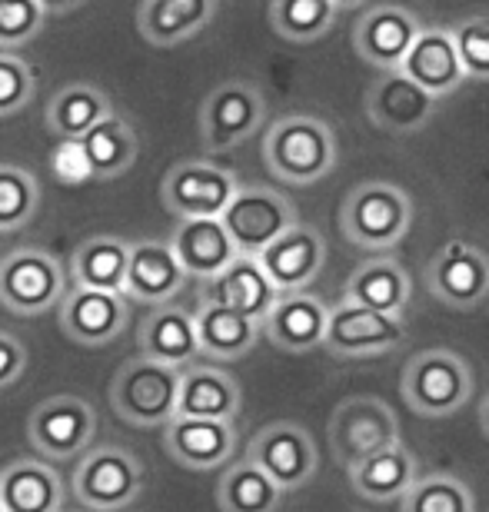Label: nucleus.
I'll return each mask as SVG.
<instances>
[{"label":"nucleus","instance_id":"nucleus-7","mask_svg":"<svg viewBox=\"0 0 489 512\" xmlns=\"http://www.w3.org/2000/svg\"><path fill=\"white\" fill-rule=\"evenodd\" d=\"M74 496L94 512L127 509L144 493V463L124 446H97L74 469Z\"/></svg>","mask_w":489,"mask_h":512},{"label":"nucleus","instance_id":"nucleus-22","mask_svg":"<svg viewBox=\"0 0 489 512\" xmlns=\"http://www.w3.org/2000/svg\"><path fill=\"white\" fill-rule=\"evenodd\" d=\"M326 316H330V306L320 296L307 290L280 293L277 303L270 306V313L260 320V333H267L270 343L287 353H310L323 346Z\"/></svg>","mask_w":489,"mask_h":512},{"label":"nucleus","instance_id":"nucleus-6","mask_svg":"<svg viewBox=\"0 0 489 512\" xmlns=\"http://www.w3.org/2000/svg\"><path fill=\"white\" fill-rule=\"evenodd\" d=\"M326 436H330L336 463L350 469L366 456L400 443V423L380 396H350L333 409Z\"/></svg>","mask_w":489,"mask_h":512},{"label":"nucleus","instance_id":"nucleus-4","mask_svg":"<svg viewBox=\"0 0 489 512\" xmlns=\"http://www.w3.org/2000/svg\"><path fill=\"white\" fill-rule=\"evenodd\" d=\"M473 393V370L453 350H426L403 370V399L416 416L443 419L466 406Z\"/></svg>","mask_w":489,"mask_h":512},{"label":"nucleus","instance_id":"nucleus-1","mask_svg":"<svg viewBox=\"0 0 489 512\" xmlns=\"http://www.w3.org/2000/svg\"><path fill=\"white\" fill-rule=\"evenodd\" d=\"M336 160H340L336 137L330 124L320 117H280L263 137V163H267V170L283 183H293V187H310V183L330 177Z\"/></svg>","mask_w":489,"mask_h":512},{"label":"nucleus","instance_id":"nucleus-33","mask_svg":"<svg viewBox=\"0 0 489 512\" xmlns=\"http://www.w3.org/2000/svg\"><path fill=\"white\" fill-rule=\"evenodd\" d=\"M107 114H114V104L100 87L94 84H67L57 90L47 104V130L60 140L77 143L90 127H97Z\"/></svg>","mask_w":489,"mask_h":512},{"label":"nucleus","instance_id":"nucleus-21","mask_svg":"<svg viewBox=\"0 0 489 512\" xmlns=\"http://www.w3.org/2000/svg\"><path fill=\"white\" fill-rule=\"evenodd\" d=\"M187 270L173 256L170 243L160 240H140L130 243L127 256V280H124V296L130 303H147V306H163L187 286Z\"/></svg>","mask_w":489,"mask_h":512},{"label":"nucleus","instance_id":"nucleus-37","mask_svg":"<svg viewBox=\"0 0 489 512\" xmlns=\"http://www.w3.org/2000/svg\"><path fill=\"white\" fill-rule=\"evenodd\" d=\"M400 512H476L470 486L456 476H420L400 499Z\"/></svg>","mask_w":489,"mask_h":512},{"label":"nucleus","instance_id":"nucleus-34","mask_svg":"<svg viewBox=\"0 0 489 512\" xmlns=\"http://www.w3.org/2000/svg\"><path fill=\"white\" fill-rule=\"evenodd\" d=\"M127 256L130 243H124L120 237H90L74 250L70 273H74V283L87 286V290L124 293Z\"/></svg>","mask_w":489,"mask_h":512},{"label":"nucleus","instance_id":"nucleus-27","mask_svg":"<svg viewBox=\"0 0 489 512\" xmlns=\"http://www.w3.org/2000/svg\"><path fill=\"white\" fill-rule=\"evenodd\" d=\"M64 483L44 459H14L0 469V509L4 512H60Z\"/></svg>","mask_w":489,"mask_h":512},{"label":"nucleus","instance_id":"nucleus-17","mask_svg":"<svg viewBox=\"0 0 489 512\" xmlns=\"http://www.w3.org/2000/svg\"><path fill=\"white\" fill-rule=\"evenodd\" d=\"M163 449L183 469L210 473V469L227 466L237 453V426L227 423V419L173 416L163 426Z\"/></svg>","mask_w":489,"mask_h":512},{"label":"nucleus","instance_id":"nucleus-15","mask_svg":"<svg viewBox=\"0 0 489 512\" xmlns=\"http://www.w3.org/2000/svg\"><path fill=\"white\" fill-rule=\"evenodd\" d=\"M57 320L67 340L80 346H107L127 330L130 300L124 293L74 286L57 306Z\"/></svg>","mask_w":489,"mask_h":512},{"label":"nucleus","instance_id":"nucleus-16","mask_svg":"<svg viewBox=\"0 0 489 512\" xmlns=\"http://www.w3.org/2000/svg\"><path fill=\"white\" fill-rule=\"evenodd\" d=\"M420 17L400 4L370 7L353 24V47L376 70H400L406 50L420 37Z\"/></svg>","mask_w":489,"mask_h":512},{"label":"nucleus","instance_id":"nucleus-3","mask_svg":"<svg viewBox=\"0 0 489 512\" xmlns=\"http://www.w3.org/2000/svg\"><path fill=\"white\" fill-rule=\"evenodd\" d=\"M180 370L150 356H134L110 383V406L130 426H167L177 416Z\"/></svg>","mask_w":489,"mask_h":512},{"label":"nucleus","instance_id":"nucleus-31","mask_svg":"<svg viewBox=\"0 0 489 512\" xmlns=\"http://www.w3.org/2000/svg\"><path fill=\"white\" fill-rule=\"evenodd\" d=\"M77 143H80V153H84L87 173L97 180L124 177V173L137 163V153H140V140H137L134 127H130L120 114H107Z\"/></svg>","mask_w":489,"mask_h":512},{"label":"nucleus","instance_id":"nucleus-5","mask_svg":"<svg viewBox=\"0 0 489 512\" xmlns=\"http://www.w3.org/2000/svg\"><path fill=\"white\" fill-rule=\"evenodd\" d=\"M67 296L64 266L54 253L17 247L0 256V303L14 316H44Z\"/></svg>","mask_w":489,"mask_h":512},{"label":"nucleus","instance_id":"nucleus-44","mask_svg":"<svg viewBox=\"0 0 489 512\" xmlns=\"http://www.w3.org/2000/svg\"><path fill=\"white\" fill-rule=\"evenodd\" d=\"M480 426H483V433L489 436V393H486L483 406H480Z\"/></svg>","mask_w":489,"mask_h":512},{"label":"nucleus","instance_id":"nucleus-29","mask_svg":"<svg viewBox=\"0 0 489 512\" xmlns=\"http://www.w3.org/2000/svg\"><path fill=\"white\" fill-rule=\"evenodd\" d=\"M217 14V0H144L137 10V30L154 47H177L197 37Z\"/></svg>","mask_w":489,"mask_h":512},{"label":"nucleus","instance_id":"nucleus-2","mask_svg":"<svg viewBox=\"0 0 489 512\" xmlns=\"http://www.w3.org/2000/svg\"><path fill=\"white\" fill-rule=\"evenodd\" d=\"M413 227V200L396 183L366 180L346 193L340 207L343 237L360 250H393Z\"/></svg>","mask_w":489,"mask_h":512},{"label":"nucleus","instance_id":"nucleus-9","mask_svg":"<svg viewBox=\"0 0 489 512\" xmlns=\"http://www.w3.org/2000/svg\"><path fill=\"white\" fill-rule=\"evenodd\" d=\"M237 187L240 180L233 170H223L207 160H183L167 170L160 183V200L180 220L220 217Z\"/></svg>","mask_w":489,"mask_h":512},{"label":"nucleus","instance_id":"nucleus-46","mask_svg":"<svg viewBox=\"0 0 489 512\" xmlns=\"http://www.w3.org/2000/svg\"><path fill=\"white\" fill-rule=\"evenodd\" d=\"M0 512H4V509H0Z\"/></svg>","mask_w":489,"mask_h":512},{"label":"nucleus","instance_id":"nucleus-11","mask_svg":"<svg viewBox=\"0 0 489 512\" xmlns=\"http://www.w3.org/2000/svg\"><path fill=\"white\" fill-rule=\"evenodd\" d=\"M97 433V413L80 396H50L27 419V439L50 463L80 456Z\"/></svg>","mask_w":489,"mask_h":512},{"label":"nucleus","instance_id":"nucleus-41","mask_svg":"<svg viewBox=\"0 0 489 512\" xmlns=\"http://www.w3.org/2000/svg\"><path fill=\"white\" fill-rule=\"evenodd\" d=\"M44 7L37 0H0V50H17L44 30Z\"/></svg>","mask_w":489,"mask_h":512},{"label":"nucleus","instance_id":"nucleus-13","mask_svg":"<svg viewBox=\"0 0 489 512\" xmlns=\"http://www.w3.org/2000/svg\"><path fill=\"white\" fill-rule=\"evenodd\" d=\"M247 463L263 469L283 493H293L317 473V446L297 423H270L250 439Z\"/></svg>","mask_w":489,"mask_h":512},{"label":"nucleus","instance_id":"nucleus-45","mask_svg":"<svg viewBox=\"0 0 489 512\" xmlns=\"http://www.w3.org/2000/svg\"><path fill=\"white\" fill-rule=\"evenodd\" d=\"M366 0H333V7L336 10H353V7H363Z\"/></svg>","mask_w":489,"mask_h":512},{"label":"nucleus","instance_id":"nucleus-18","mask_svg":"<svg viewBox=\"0 0 489 512\" xmlns=\"http://www.w3.org/2000/svg\"><path fill=\"white\" fill-rule=\"evenodd\" d=\"M257 260L280 293H300V290H307L323 270L326 240L320 237L317 227H307V223L297 220L287 233H280Z\"/></svg>","mask_w":489,"mask_h":512},{"label":"nucleus","instance_id":"nucleus-38","mask_svg":"<svg viewBox=\"0 0 489 512\" xmlns=\"http://www.w3.org/2000/svg\"><path fill=\"white\" fill-rule=\"evenodd\" d=\"M40 207L37 177L14 163H0V233L24 230Z\"/></svg>","mask_w":489,"mask_h":512},{"label":"nucleus","instance_id":"nucleus-36","mask_svg":"<svg viewBox=\"0 0 489 512\" xmlns=\"http://www.w3.org/2000/svg\"><path fill=\"white\" fill-rule=\"evenodd\" d=\"M333 20V0H273L270 4V24L290 44H313L330 34Z\"/></svg>","mask_w":489,"mask_h":512},{"label":"nucleus","instance_id":"nucleus-25","mask_svg":"<svg viewBox=\"0 0 489 512\" xmlns=\"http://www.w3.org/2000/svg\"><path fill=\"white\" fill-rule=\"evenodd\" d=\"M140 356H150L157 363H167L173 370H183V366L197 363L200 356V343H197V323H193V313L183 310V306H154L144 323H140Z\"/></svg>","mask_w":489,"mask_h":512},{"label":"nucleus","instance_id":"nucleus-19","mask_svg":"<svg viewBox=\"0 0 489 512\" xmlns=\"http://www.w3.org/2000/svg\"><path fill=\"white\" fill-rule=\"evenodd\" d=\"M440 100L416 87L403 70H383L380 80L366 94V117L380 130L416 133L433 120Z\"/></svg>","mask_w":489,"mask_h":512},{"label":"nucleus","instance_id":"nucleus-35","mask_svg":"<svg viewBox=\"0 0 489 512\" xmlns=\"http://www.w3.org/2000/svg\"><path fill=\"white\" fill-rule=\"evenodd\" d=\"M283 499V489L253 463H233L223 469L217 486V506L220 512H277Z\"/></svg>","mask_w":489,"mask_h":512},{"label":"nucleus","instance_id":"nucleus-40","mask_svg":"<svg viewBox=\"0 0 489 512\" xmlns=\"http://www.w3.org/2000/svg\"><path fill=\"white\" fill-rule=\"evenodd\" d=\"M37 94L34 67L14 50H0V117L20 114Z\"/></svg>","mask_w":489,"mask_h":512},{"label":"nucleus","instance_id":"nucleus-28","mask_svg":"<svg viewBox=\"0 0 489 512\" xmlns=\"http://www.w3.org/2000/svg\"><path fill=\"white\" fill-rule=\"evenodd\" d=\"M170 250L180 260L183 270H187L190 280L200 283L217 276L237 256V247H233L230 233L223 230L220 217L180 220V227L170 240Z\"/></svg>","mask_w":489,"mask_h":512},{"label":"nucleus","instance_id":"nucleus-23","mask_svg":"<svg viewBox=\"0 0 489 512\" xmlns=\"http://www.w3.org/2000/svg\"><path fill=\"white\" fill-rule=\"evenodd\" d=\"M400 70L416 87H423L426 94L436 100L450 97L466 80L460 54H456V44H453V34L450 30H440V27L420 30V37H416L413 47L406 50Z\"/></svg>","mask_w":489,"mask_h":512},{"label":"nucleus","instance_id":"nucleus-8","mask_svg":"<svg viewBox=\"0 0 489 512\" xmlns=\"http://www.w3.org/2000/svg\"><path fill=\"white\" fill-rule=\"evenodd\" d=\"M220 223L240 256H260L297 223V210L290 197L273 187H237L227 210L220 213Z\"/></svg>","mask_w":489,"mask_h":512},{"label":"nucleus","instance_id":"nucleus-39","mask_svg":"<svg viewBox=\"0 0 489 512\" xmlns=\"http://www.w3.org/2000/svg\"><path fill=\"white\" fill-rule=\"evenodd\" d=\"M453 44L460 54L463 74L473 80H489V14H473L453 30Z\"/></svg>","mask_w":489,"mask_h":512},{"label":"nucleus","instance_id":"nucleus-14","mask_svg":"<svg viewBox=\"0 0 489 512\" xmlns=\"http://www.w3.org/2000/svg\"><path fill=\"white\" fill-rule=\"evenodd\" d=\"M426 286L450 310H473L489 296V256L473 243L450 240L426 266Z\"/></svg>","mask_w":489,"mask_h":512},{"label":"nucleus","instance_id":"nucleus-12","mask_svg":"<svg viewBox=\"0 0 489 512\" xmlns=\"http://www.w3.org/2000/svg\"><path fill=\"white\" fill-rule=\"evenodd\" d=\"M406 340L403 316H386L356 303L333 306L326 316V336L323 346L333 356L343 360H363V356H380L396 350Z\"/></svg>","mask_w":489,"mask_h":512},{"label":"nucleus","instance_id":"nucleus-10","mask_svg":"<svg viewBox=\"0 0 489 512\" xmlns=\"http://www.w3.org/2000/svg\"><path fill=\"white\" fill-rule=\"evenodd\" d=\"M267 117L263 94L247 80H227L200 107V140L210 153H227L250 140Z\"/></svg>","mask_w":489,"mask_h":512},{"label":"nucleus","instance_id":"nucleus-32","mask_svg":"<svg viewBox=\"0 0 489 512\" xmlns=\"http://www.w3.org/2000/svg\"><path fill=\"white\" fill-rule=\"evenodd\" d=\"M193 323H197L200 353L220 363L247 356L260 340L257 320H250V316H243L237 310H227V306H217V303H200V310L193 313Z\"/></svg>","mask_w":489,"mask_h":512},{"label":"nucleus","instance_id":"nucleus-42","mask_svg":"<svg viewBox=\"0 0 489 512\" xmlns=\"http://www.w3.org/2000/svg\"><path fill=\"white\" fill-rule=\"evenodd\" d=\"M27 370V350L14 333L0 330V389L14 386Z\"/></svg>","mask_w":489,"mask_h":512},{"label":"nucleus","instance_id":"nucleus-43","mask_svg":"<svg viewBox=\"0 0 489 512\" xmlns=\"http://www.w3.org/2000/svg\"><path fill=\"white\" fill-rule=\"evenodd\" d=\"M37 4L44 7L47 17H67V14H74L77 7H84L87 0H37Z\"/></svg>","mask_w":489,"mask_h":512},{"label":"nucleus","instance_id":"nucleus-26","mask_svg":"<svg viewBox=\"0 0 489 512\" xmlns=\"http://www.w3.org/2000/svg\"><path fill=\"white\" fill-rule=\"evenodd\" d=\"M343 300L366 306V310L386 313V316H403L406 306L413 300L410 273H406L393 256H373V260H363L350 273V280H346Z\"/></svg>","mask_w":489,"mask_h":512},{"label":"nucleus","instance_id":"nucleus-20","mask_svg":"<svg viewBox=\"0 0 489 512\" xmlns=\"http://www.w3.org/2000/svg\"><path fill=\"white\" fill-rule=\"evenodd\" d=\"M280 290L270 283L267 270L260 266L257 256H233L217 276L203 280L200 303H217L227 310H237L250 320H263L270 313V306L277 303Z\"/></svg>","mask_w":489,"mask_h":512},{"label":"nucleus","instance_id":"nucleus-24","mask_svg":"<svg viewBox=\"0 0 489 512\" xmlns=\"http://www.w3.org/2000/svg\"><path fill=\"white\" fill-rule=\"evenodd\" d=\"M243 393L240 383L227 370L207 363H190L180 370V389H177V416L193 419H227L240 413Z\"/></svg>","mask_w":489,"mask_h":512},{"label":"nucleus","instance_id":"nucleus-30","mask_svg":"<svg viewBox=\"0 0 489 512\" xmlns=\"http://www.w3.org/2000/svg\"><path fill=\"white\" fill-rule=\"evenodd\" d=\"M346 473H350L356 496L370 499V503H390V499H403L406 489L420 479V463L403 443H393L383 453L366 456L363 463L350 466Z\"/></svg>","mask_w":489,"mask_h":512}]
</instances>
